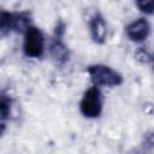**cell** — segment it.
I'll return each mask as SVG.
<instances>
[{"label": "cell", "mask_w": 154, "mask_h": 154, "mask_svg": "<svg viewBox=\"0 0 154 154\" xmlns=\"http://www.w3.org/2000/svg\"><path fill=\"white\" fill-rule=\"evenodd\" d=\"M24 54L29 58H41L45 52V36L42 31L30 25L24 32V42H23Z\"/></svg>", "instance_id": "4"}, {"label": "cell", "mask_w": 154, "mask_h": 154, "mask_svg": "<svg viewBox=\"0 0 154 154\" xmlns=\"http://www.w3.org/2000/svg\"><path fill=\"white\" fill-rule=\"evenodd\" d=\"M79 111L85 118H97L102 112V95L96 85L87 89L79 102Z\"/></svg>", "instance_id": "3"}, {"label": "cell", "mask_w": 154, "mask_h": 154, "mask_svg": "<svg viewBox=\"0 0 154 154\" xmlns=\"http://www.w3.org/2000/svg\"><path fill=\"white\" fill-rule=\"evenodd\" d=\"M150 60H152V66H153V71H154V55L150 58Z\"/></svg>", "instance_id": "11"}, {"label": "cell", "mask_w": 154, "mask_h": 154, "mask_svg": "<svg viewBox=\"0 0 154 154\" xmlns=\"http://www.w3.org/2000/svg\"><path fill=\"white\" fill-rule=\"evenodd\" d=\"M49 52L53 58V60L58 65H64L70 59V52L66 45L61 41V37L54 36V38L51 41L49 45Z\"/></svg>", "instance_id": "7"}, {"label": "cell", "mask_w": 154, "mask_h": 154, "mask_svg": "<svg viewBox=\"0 0 154 154\" xmlns=\"http://www.w3.org/2000/svg\"><path fill=\"white\" fill-rule=\"evenodd\" d=\"M29 26H30V13L29 12L2 11L0 14V31L2 36L12 31L25 32Z\"/></svg>", "instance_id": "2"}, {"label": "cell", "mask_w": 154, "mask_h": 154, "mask_svg": "<svg viewBox=\"0 0 154 154\" xmlns=\"http://www.w3.org/2000/svg\"><path fill=\"white\" fill-rule=\"evenodd\" d=\"M149 34L150 25L148 20L144 18H138L128 24L125 28V35L132 42H142L149 36Z\"/></svg>", "instance_id": "5"}, {"label": "cell", "mask_w": 154, "mask_h": 154, "mask_svg": "<svg viewBox=\"0 0 154 154\" xmlns=\"http://www.w3.org/2000/svg\"><path fill=\"white\" fill-rule=\"evenodd\" d=\"M143 146L146 147H154V131H149L143 137Z\"/></svg>", "instance_id": "10"}, {"label": "cell", "mask_w": 154, "mask_h": 154, "mask_svg": "<svg viewBox=\"0 0 154 154\" xmlns=\"http://www.w3.org/2000/svg\"><path fill=\"white\" fill-rule=\"evenodd\" d=\"M88 75L96 87H118L123 83V76L103 64H93L87 69Z\"/></svg>", "instance_id": "1"}, {"label": "cell", "mask_w": 154, "mask_h": 154, "mask_svg": "<svg viewBox=\"0 0 154 154\" xmlns=\"http://www.w3.org/2000/svg\"><path fill=\"white\" fill-rule=\"evenodd\" d=\"M136 7L144 14H154V0H135Z\"/></svg>", "instance_id": "9"}, {"label": "cell", "mask_w": 154, "mask_h": 154, "mask_svg": "<svg viewBox=\"0 0 154 154\" xmlns=\"http://www.w3.org/2000/svg\"><path fill=\"white\" fill-rule=\"evenodd\" d=\"M89 30H90V35L91 38L95 43L97 45H102L106 42V37H107V25L105 22V18L101 13L96 12L91 16L90 20H89Z\"/></svg>", "instance_id": "6"}, {"label": "cell", "mask_w": 154, "mask_h": 154, "mask_svg": "<svg viewBox=\"0 0 154 154\" xmlns=\"http://www.w3.org/2000/svg\"><path fill=\"white\" fill-rule=\"evenodd\" d=\"M11 97L2 94L1 99H0V112H1V132H4L5 130V120L7 119V117L10 116V111H11Z\"/></svg>", "instance_id": "8"}]
</instances>
